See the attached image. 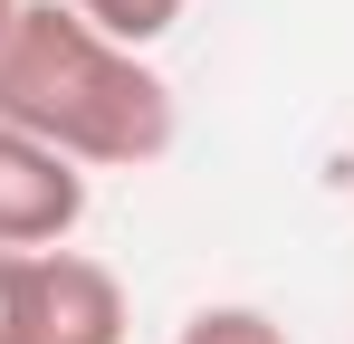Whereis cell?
Wrapping results in <instances>:
<instances>
[{"label": "cell", "instance_id": "cell-5", "mask_svg": "<svg viewBox=\"0 0 354 344\" xmlns=\"http://www.w3.org/2000/svg\"><path fill=\"white\" fill-rule=\"evenodd\" d=\"M173 344H288V325L268 306H192Z\"/></svg>", "mask_w": 354, "mask_h": 344}, {"label": "cell", "instance_id": "cell-3", "mask_svg": "<svg viewBox=\"0 0 354 344\" xmlns=\"http://www.w3.org/2000/svg\"><path fill=\"white\" fill-rule=\"evenodd\" d=\"M86 220V172L58 144L0 124V249H67Z\"/></svg>", "mask_w": 354, "mask_h": 344}, {"label": "cell", "instance_id": "cell-2", "mask_svg": "<svg viewBox=\"0 0 354 344\" xmlns=\"http://www.w3.org/2000/svg\"><path fill=\"white\" fill-rule=\"evenodd\" d=\"M124 278L86 249H29L19 268V344H124Z\"/></svg>", "mask_w": 354, "mask_h": 344}, {"label": "cell", "instance_id": "cell-7", "mask_svg": "<svg viewBox=\"0 0 354 344\" xmlns=\"http://www.w3.org/2000/svg\"><path fill=\"white\" fill-rule=\"evenodd\" d=\"M10 19H19V0H0V39H10Z\"/></svg>", "mask_w": 354, "mask_h": 344}, {"label": "cell", "instance_id": "cell-1", "mask_svg": "<svg viewBox=\"0 0 354 344\" xmlns=\"http://www.w3.org/2000/svg\"><path fill=\"white\" fill-rule=\"evenodd\" d=\"M0 124L58 144L77 172H144L173 153L182 106L144 48L106 39L67 0H19L0 39Z\"/></svg>", "mask_w": 354, "mask_h": 344}, {"label": "cell", "instance_id": "cell-6", "mask_svg": "<svg viewBox=\"0 0 354 344\" xmlns=\"http://www.w3.org/2000/svg\"><path fill=\"white\" fill-rule=\"evenodd\" d=\"M19 268L29 249H0V344H19Z\"/></svg>", "mask_w": 354, "mask_h": 344}, {"label": "cell", "instance_id": "cell-4", "mask_svg": "<svg viewBox=\"0 0 354 344\" xmlns=\"http://www.w3.org/2000/svg\"><path fill=\"white\" fill-rule=\"evenodd\" d=\"M67 10H77V19H96V29H106V39H124V48H153L182 10H192V0H67Z\"/></svg>", "mask_w": 354, "mask_h": 344}]
</instances>
